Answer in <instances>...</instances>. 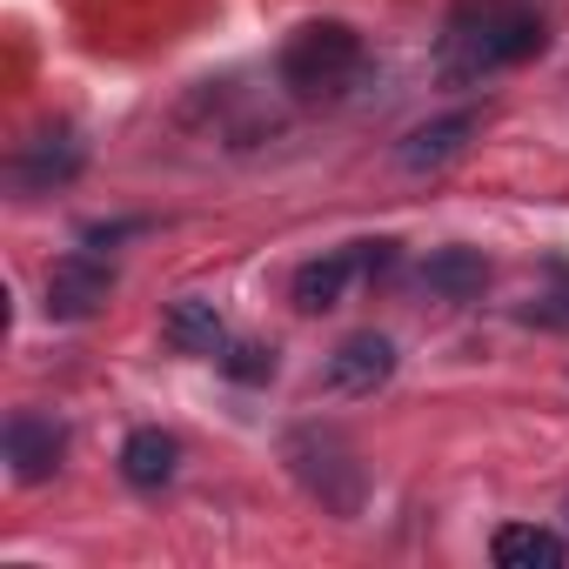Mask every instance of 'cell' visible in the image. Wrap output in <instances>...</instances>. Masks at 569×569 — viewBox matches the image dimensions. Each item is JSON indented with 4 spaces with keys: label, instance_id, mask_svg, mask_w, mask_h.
I'll use <instances>...</instances> for the list:
<instances>
[{
    "label": "cell",
    "instance_id": "13",
    "mask_svg": "<svg viewBox=\"0 0 569 569\" xmlns=\"http://www.w3.org/2000/svg\"><path fill=\"white\" fill-rule=\"evenodd\" d=\"M174 462H181V449H174V436H161V429H134V436L121 442V476H128L134 489H168V482H174Z\"/></svg>",
    "mask_w": 569,
    "mask_h": 569
},
{
    "label": "cell",
    "instance_id": "4",
    "mask_svg": "<svg viewBox=\"0 0 569 569\" xmlns=\"http://www.w3.org/2000/svg\"><path fill=\"white\" fill-rule=\"evenodd\" d=\"M0 449H8V476L34 489V482H48V476L61 469V456H68V429H61L54 416H41V409H14L8 429H0Z\"/></svg>",
    "mask_w": 569,
    "mask_h": 569
},
{
    "label": "cell",
    "instance_id": "1",
    "mask_svg": "<svg viewBox=\"0 0 569 569\" xmlns=\"http://www.w3.org/2000/svg\"><path fill=\"white\" fill-rule=\"evenodd\" d=\"M296 482L329 509V516H362V496H369V469L356 462V449L336 436V429H296L281 442Z\"/></svg>",
    "mask_w": 569,
    "mask_h": 569
},
{
    "label": "cell",
    "instance_id": "14",
    "mask_svg": "<svg viewBox=\"0 0 569 569\" xmlns=\"http://www.w3.org/2000/svg\"><path fill=\"white\" fill-rule=\"evenodd\" d=\"M549 281H556V289H549V296H529L522 322H542V329H569V268H562V261H549Z\"/></svg>",
    "mask_w": 569,
    "mask_h": 569
},
{
    "label": "cell",
    "instance_id": "3",
    "mask_svg": "<svg viewBox=\"0 0 569 569\" xmlns=\"http://www.w3.org/2000/svg\"><path fill=\"white\" fill-rule=\"evenodd\" d=\"M542 48V21L522 14V8H502V14H482V28L469 34H449V54L442 68L456 81H476V74H496V68H516Z\"/></svg>",
    "mask_w": 569,
    "mask_h": 569
},
{
    "label": "cell",
    "instance_id": "12",
    "mask_svg": "<svg viewBox=\"0 0 569 569\" xmlns=\"http://www.w3.org/2000/svg\"><path fill=\"white\" fill-rule=\"evenodd\" d=\"M161 336H168L181 356H221V349H228V329H221L214 302H201V296H181V302L168 309Z\"/></svg>",
    "mask_w": 569,
    "mask_h": 569
},
{
    "label": "cell",
    "instance_id": "2",
    "mask_svg": "<svg viewBox=\"0 0 569 569\" xmlns=\"http://www.w3.org/2000/svg\"><path fill=\"white\" fill-rule=\"evenodd\" d=\"M362 68V34L349 21H309L289 48H281V88L322 101L336 88H349V74Z\"/></svg>",
    "mask_w": 569,
    "mask_h": 569
},
{
    "label": "cell",
    "instance_id": "6",
    "mask_svg": "<svg viewBox=\"0 0 569 569\" xmlns=\"http://www.w3.org/2000/svg\"><path fill=\"white\" fill-rule=\"evenodd\" d=\"M469 134H476V114H469V108L436 114V121H422V128H409V134H402L396 168H402V174H442V168L469 148Z\"/></svg>",
    "mask_w": 569,
    "mask_h": 569
},
{
    "label": "cell",
    "instance_id": "7",
    "mask_svg": "<svg viewBox=\"0 0 569 569\" xmlns=\"http://www.w3.org/2000/svg\"><path fill=\"white\" fill-rule=\"evenodd\" d=\"M81 161H88V148L61 128V134H34L14 161H8V181L21 188V194H48V188H61V181H74L81 174Z\"/></svg>",
    "mask_w": 569,
    "mask_h": 569
},
{
    "label": "cell",
    "instance_id": "10",
    "mask_svg": "<svg viewBox=\"0 0 569 569\" xmlns=\"http://www.w3.org/2000/svg\"><path fill=\"white\" fill-rule=\"evenodd\" d=\"M489 556L502 569H562L569 562V542L556 529H542V522H502L496 542H489Z\"/></svg>",
    "mask_w": 569,
    "mask_h": 569
},
{
    "label": "cell",
    "instance_id": "9",
    "mask_svg": "<svg viewBox=\"0 0 569 569\" xmlns=\"http://www.w3.org/2000/svg\"><path fill=\"white\" fill-rule=\"evenodd\" d=\"M422 289L442 302H476L489 289V254L482 248H429V261L416 268Z\"/></svg>",
    "mask_w": 569,
    "mask_h": 569
},
{
    "label": "cell",
    "instance_id": "5",
    "mask_svg": "<svg viewBox=\"0 0 569 569\" xmlns=\"http://www.w3.org/2000/svg\"><path fill=\"white\" fill-rule=\"evenodd\" d=\"M114 296V268L101 261V254H61L54 268H48V316L54 322H88L101 302Z\"/></svg>",
    "mask_w": 569,
    "mask_h": 569
},
{
    "label": "cell",
    "instance_id": "8",
    "mask_svg": "<svg viewBox=\"0 0 569 569\" xmlns=\"http://www.w3.org/2000/svg\"><path fill=\"white\" fill-rule=\"evenodd\" d=\"M389 376H396V342L376 336V329L349 336V342L329 356V389H336V396H376Z\"/></svg>",
    "mask_w": 569,
    "mask_h": 569
},
{
    "label": "cell",
    "instance_id": "11",
    "mask_svg": "<svg viewBox=\"0 0 569 569\" xmlns=\"http://www.w3.org/2000/svg\"><path fill=\"white\" fill-rule=\"evenodd\" d=\"M349 274H356V254H316V261H302L296 268V281H289V296H296V309L302 316H329L342 296H349Z\"/></svg>",
    "mask_w": 569,
    "mask_h": 569
},
{
    "label": "cell",
    "instance_id": "15",
    "mask_svg": "<svg viewBox=\"0 0 569 569\" xmlns=\"http://www.w3.org/2000/svg\"><path fill=\"white\" fill-rule=\"evenodd\" d=\"M214 362H221L234 382H274V349H261V342H228Z\"/></svg>",
    "mask_w": 569,
    "mask_h": 569
}]
</instances>
